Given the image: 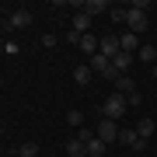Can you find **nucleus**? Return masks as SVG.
I'll use <instances>...</instances> for the list:
<instances>
[{
    "label": "nucleus",
    "instance_id": "nucleus-1",
    "mask_svg": "<svg viewBox=\"0 0 157 157\" xmlns=\"http://www.w3.org/2000/svg\"><path fill=\"white\" fill-rule=\"evenodd\" d=\"M126 108H129L126 94H108L105 101H101V119H112V122H119V119L126 115Z\"/></svg>",
    "mask_w": 157,
    "mask_h": 157
},
{
    "label": "nucleus",
    "instance_id": "nucleus-2",
    "mask_svg": "<svg viewBox=\"0 0 157 157\" xmlns=\"http://www.w3.org/2000/svg\"><path fill=\"white\" fill-rule=\"evenodd\" d=\"M119 143H122V147H133V150H147V140H140L136 126H126V129H119Z\"/></svg>",
    "mask_w": 157,
    "mask_h": 157
},
{
    "label": "nucleus",
    "instance_id": "nucleus-3",
    "mask_svg": "<svg viewBox=\"0 0 157 157\" xmlns=\"http://www.w3.org/2000/svg\"><path fill=\"white\" fill-rule=\"evenodd\" d=\"M126 25H129V32H133V35L147 32V11H140V7H129V11H126Z\"/></svg>",
    "mask_w": 157,
    "mask_h": 157
},
{
    "label": "nucleus",
    "instance_id": "nucleus-4",
    "mask_svg": "<svg viewBox=\"0 0 157 157\" xmlns=\"http://www.w3.org/2000/svg\"><path fill=\"white\" fill-rule=\"evenodd\" d=\"M98 140H101V143H115V140H119V122H112V119H101V126H98Z\"/></svg>",
    "mask_w": 157,
    "mask_h": 157
},
{
    "label": "nucleus",
    "instance_id": "nucleus-5",
    "mask_svg": "<svg viewBox=\"0 0 157 157\" xmlns=\"http://www.w3.org/2000/svg\"><path fill=\"white\" fill-rule=\"evenodd\" d=\"M32 21H35V14H32V11H14L11 17H7V28H28Z\"/></svg>",
    "mask_w": 157,
    "mask_h": 157
},
{
    "label": "nucleus",
    "instance_id": "nucleus-6",
    "mask_svg": "<svg viewBox=\"0 0 157 157\" xmlns=\"http://www.w3.org/2000/svg\"><path fill=\"white\" fill-rule=\"evenodd\" d=\"M98 52H101L105 59H115L119 52H122V49H119V39H101V42H98Z\"/></svg>",
    "mask_w": 157,
    "mask_h": 157
},
{
    "label": "nucleus",
    "instance_id": "nucleus-7",
    "mask_svg": "<svg viewBox=\"0 0 157 157\" xmlns=\"http://www.w3.org/2000/svg\"><path fill=\"white\" fill-rule=\"evenodd\" d=\"M119 49H122V52H129V56H133V52H140V39H136L133 32H126L122 39H119Z\"/></svg>",
    "mask_w": 157,
    "mask_h": 157
},
{
    "label": "nucleus",
    "instance_id": "nucleus-8",
    "mask_svg": "<svg viewBox=\"0 0 157 157\" xmlns=\"http://www.w3.org/2000/svg\"><path fill=\"white\" fill-rule=\"evenodd\" d=\"M73 35H87L91 32V17L84 14V11H80V14H73V28H70Z\"/></svg>",
    "mask_w": 157,
    "mask_h": 157
},
{
    "label": "nucleus",
    "instance_id": "nucleus-9",
    "mask_svg": "<svg viewBox=\"0 0 157 157\" xmlns=\"http://www.w3.org/2000/svg\"><path fill=\"white\" fill-rule=\"evenodd\" d=\"M77 45H80V49H84L87 52V56H94V52H98V35H80V39H77Z\"/></svg>",
    "mask_w": 157,
    "mask_h": 157
},
{
    "label": "nucleus",
    "instance_id": "nucleus-10",
    "mask_svg": "<svg viewBox=\"0 0 157 157\" xmlns=\"http://www.w3.org/2000/svg\"><path fill=\"white\" fill-rule=\"evenodd\" d=\"M115 87H119V94H126V98H129V94H136V80H133V77H126V73L115 80Z\"/></svg>",
    "mask_w": 157,
    "mask_h": 157
},
{
    "label": "nucleus",
    "instance_id": "nucleus-11",
    "mask_svg": "<svg viewBox=\"0 0 157 157\" xmlns=\"http://www.w3.org/2000/svg\"><path fill=\"white\" fill-rule=\"evenodd\" d=\"M136 133H140V140H150L154 136V119H140L136 122Z\"/></svg>",
    "mask_w": 157,
    "mask_h": 157
},
{
    "label": "nucleus",
    "instance_id": "nucleus-12",
    "mask_svg": "<svg viewBox=\"0 0 157 157\" xmlns=\"http://www.w3.org/2000/svg\"><path fill=\"white\" fill-rule=\"evenodd\" d=\"M101 11H108L105 0H87V4H84V14H87V17H94V14H101Z\"/></svg>",
    "mask_w": 157,
    "mask_h": 157
},
{
    "label": "nucleus",
    "instance_id": "nucleus-13",
    "mask_svg": "<svg viewBox=\"0 0 157 157\" xmlns=\"http://www.w3.org/2000/svg\"><path fill=\"white\" fill-rule=\"evenodd\" d=\"M112 67H115V70H119V73H126V70H129V67H133V56H129V52H119V56H115V59H112Z\"/></svg>",
    "mask_w": 157,
    "mask_h": 157
},
{
    "label": "nucleus",
    "instance_id": "nucleus-14",
    "mask_svg": "<svg viewBox=\"0 0 157 157\" xmlns=\"http://www.w3.org/2000/svg\"><path fill=\"white\" fill-rule=\"evenodd\" d=\"M91 73H94L91 67H77L73 70V80H77V84H91Z\"/></svg>",
    "mask_w": 157,
    "mask_h": 157
},
{
    "label": "nucleus",
    "instance_id": "nucleus-15",
    "mask_svg": "<svg viewBox=\"0 0 157 157\" xmlns=\"http://www.w3.org/2000/svg\"><path fill=\"white\" fill-rule=\"evenodd\" d=\"M67 154H70V157H84V154H87V147L80 143V140H70V143H67Z\"/></svg>",
    "mask_w": 157,
    "mask_h": 157
},
{
    "label": "nucleus",
    "instance_id": "nucleus-16",
    "mask_svg": "<svg viewBox=\"0 0 157 157\" xmlns=\"http://www.w3.org/2000/svg\"><path fill=\"white\" fill-rule=\"evenodd\" d=\"M105 147H108V143H101L98 136H94V140H87V154H91V157H101V154H105Z\"/></svg>",
    "mask_w": 157,
    "mask_h": 157
},
{
    "label": "nucleus",
    "instance_id": "nucleus-17",
    "mask_svg": "<svg viewBox=\"0 0 157 157\" xmlns=\"http://www.w3.org/2000/svg\"><path fill=\"white\" fill-rule=\"evenodd\" d=\"M140 59L143 63H157V49L154 45H140Z\"/></svg>",
    "mask_w": 157,
    "mask_h": 157
},
{
    "label": "nucleus",
    "instance_id": "nucleus-18",
    "mask_svg": "<svg viewBox=\"0 0 157 157\" xmlns=\"http://www.w3.org/2000/svg\"><path fill=\"white\" fill-rule=\"evenodd\" d=\"M17 154H21V157H35V154H39V147H35V143H21V150H17Z\"/></svg>",
    "mask_w": 157,
    "mask_h": 157
},
{
    "label": "nucleus",
    "instance_id": "nucleus-19",
    "mask_svg": "<svg viewBox=\"0 0 157 157\" xmlns=\"http://www.w3.org/2000/svg\"><path fill=\"white\" fill-rule=\"evenodd\" d=\"M67 122H70V126H80V122H84V112H77V108H73V112L67 115Z\"/></svg>",
    "mask_w": 157,
    "mask_h": 157
},
{
    "label": "nucleus",
    "instance_id": "nucleus-20",
    "mask_svg": "<svg viewBox=\"0 0 157 157\" xmlns=\"http://www.w3.org/2000/svg\"><path fill=\"white\" fill-rule=\"evenodd\" d=\"M154 80H157V67H154Z\"/></svg>",
    "mask_w": 157,
    "mask_h": 157
}]
</instances>
